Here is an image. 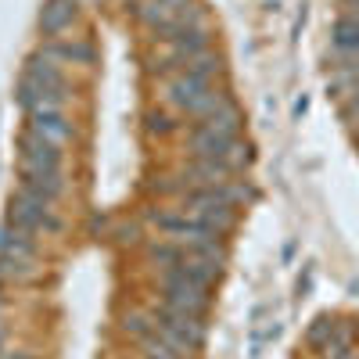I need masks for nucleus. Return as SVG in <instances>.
Here are the masks:
<instances>
[{
	"label": "nucleus",
	"mask_w": 359,
	"mask_h": 359,
	"mask_svg": "<svg viewBox=\"0 0 359 359\" xmlns=\"http://www.w3.org/2000/svg\"><path fill=\"white\" fill-rule=\"evenodd\" d=\"M47 57H62V62H90V57H94V47L90 43H50Z\"/></svg>",
	"instance_id": "obj_6"
},
{
	"label": "nucleus",
	"mask_w": 359,
	"mask_h": 359,
	"mask_svg": "<svg viewBox=\"0 0 359 359\" xmlns=\"http://www.w3.org/2000/svg\"><path fill=\"white\" fill-rule=\"evenodd\" d=\"M72 22H76V0H50V4L43 8V15H40V29L47 36L65 33Z\"/></svg>",
	"instance_id": "obj_3"
},
{
	"label": "nucleus",
	"mask_w": 359,
	"mask_h": 359,
	"mask_svg": "<svg viewBox=\"0 0 359 359\" xmlns=\"http://www.w3.org/2000/svg\"><path fill=\"white\" fill-rule=\"evenodd\" d=\"M22 169H62V151L57 144L40 137V133H22Z\"/></svg>",
	"instance_id": "obj_2"
},
{
	"label": "nucleus",
	"mask_w": 359,
	"mask_h": 359,
	"mask_svg": "<svg viewBox=\"0 0 359 359\" xmlns=\"http://www.w3.org/2000/svg\"><path fill=\"white\" fill-rule=\"evenodd\" d=\"M334 43H338V50L359 57V18H341L334 25Z\"/></svg>",
	"instance_id": "obj_5"
},
{
	"label": "nucleus",
	"mask_w": 359,
	"mask_h": 359,
	"mask_svg": "<svg viewBox=\"0 0 359 359\" xmlns=\"http://www.w3.org/2000/svg\"><path fill=\"white\" fill-rule=\"evenodd\" d=\"M11 226L22 233L33 230H57V219L50 216V201H40L33 194L18 191V198L11 201Z\"/></svg>",
	"instance_id": "obj_1"
},
{
	"label": "nucleus",
	"mask_w": 359,
	"mask_h": 359,
	"mask_svg": "<svg viewBox=\"0 0 359 359\" xmlns=\"http://www.w3.org/2000/svg\"><path fill=\"white\" fill-rule=\"evenodd\" d=\"M33 133H40V137L57 144V140L69 137V123L57 115V108H36L33 111Z\"/></svg>",
	"instance_id": "obj_4"
}]
</instances>
